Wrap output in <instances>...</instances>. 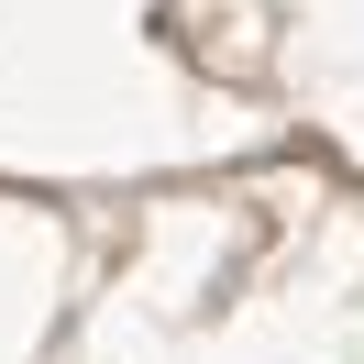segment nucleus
I'll list each match as a JSON object with an SVG mask.
<instances>
[]
</instances>
